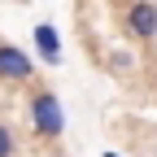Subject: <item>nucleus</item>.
Segmentation results:
<instances>
[{
    "label": "nucleus",
    "mask_w": 157,
    "mask_h": 157,
    "mask_svg": "<svg viewBox=\"0 0 157 157\" xmlns=\"http://www.w3.org/2000/svg\"><path fill=\"white\" fill-rule=\"evenodd\" d=\"M26 113H31V131L39 140H57V135L66 131V109H61V101H57L52 87H35Z\"/></svg>",
    "instance_id": "1"
},
{
    "label": "nucleus",
    "mask_w": 157,
    "mask_h": 157,
    "mask_svg": "<svg viewBox=\"0 0 157 157\" xmlns=\"http://www.w3.org/2000/svg\"><path fill=\"white\" fill-rule=\"evenodd\" d=\"M52 157H61V153H52Z\"/></svg>",
    "instance_id": "7"
},
{
    "label": "nucleus",
    "mask_w": 157,
    "mask_h": 157,
    "mask_svg": "<svg viewBox=\"0 0 157 157\" xmlns=\"http://www.w3.org/2000/svg\"><path fill=\"white\" fill-rule=\"evenodd\" d=\"M105 157H122V153H113V148H109V153H105Z\"/></svg>",
    "instance_id": "6"
},
{
    "label": "nucleus",
    "mask_w": 157,
    "mask_h": 157,
    "mask_svg": "<svg viewBox=\"0 0 157 157\" xmlns=\"http://www.w3.org/2000/svg\"><path fill=\"white\" fill-rule=\"evenodd\" d=\"M31 39H35V57L44 66H61V35H57L52 22H35Z\"/></svg>",
    "instance_id": "4"
},
{
    "label": "nucleus",
    "mask_w": 157,
    "mask_h": 157,
    "mask_svg": "<svg viewBox=\"0 0 157 157\" xmlns=\"http://www.w3.org/2000/svg\"><path fill=\"white\" fill-rule=\"evenodd\" d=\"M17 153V140H13V127L0 122V157H13Z\"/></svg>",
    "instance_id": "5"
},
{
    "label": "nucleus",
    "mask_w": 157,
    "mask_h": 157,
    "mask_svg": "<svg viewBox=\"0 0 157 157\" xmlns=\"http://www.w3.org/2000/svg\"><path fill=\"white\" fill-rule=\"evenodd\" d=\"M35 74V57H26L17 44H0V83H26Z\"/></svg>",
    "instance_id": "2"
},
{
    "label": "nucleus",
    "mask_w": 157,
    "mask_h": 157,
    "mask_svg": "<svg viewBox=\"0 0 157 157\" xmlns=\"http://www.w3.org/2000/svg\"><path fill=\"white\" fill-rule=\"evenodd\" d=\"M122 26H127L135 39H153V35H157V5H144V0L127 5V9H122Z\"/></svg>",
    "instance_id": "3"
}]
</instances>
